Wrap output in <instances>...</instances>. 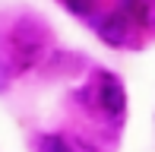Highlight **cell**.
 Instances as JSON below:
<instances>
[{"instance_id": "1", "label": "cell", "mask_w": 155, "mask_h": 152, "mask_svg": "<svg viewBox=\"0 0 155 152\" xmlns=\"http://www.w3.org/2000/svg\"><path fill=\"white\" fill-rule=\"evenodd\" d=\"M98 105H101V111L111 114V117H120L124 108H127L124 86L114 79V76H108V73L101 76V82H98Z\"/></svg>"}, {"instance_id": "2", "label": "cell", "mask_w": 155, "mask_h": 152, "mask_svg": "<svg viewBox=\"0 0 155 152\" xmlns=\"http://www.w3.org/2000/svg\"><path fill=\"white\" fill-rule=\"evenodd\" d=\"M130 22L133 19L127 16L124 10H114L98 22V38L108 41V45H127L130 41Z\"/></svg>"}, {"instance_id": "3", "label": "cell", "mask_w": 155, "mask_h": 152, "mask_svg": "<svg viewBox=\"0 0 155 152\" xmlns=\"http://www.w3.org/2000/svg\"><path fill=\"white\" fill-rule=\"evenodd\" d=\"M38 152H70V140L60 133H51V136H41L38 143Z\"/></svg>"}, {"instance_id": "4", "label": "cell", "mask_w": 155, "mask_h": 152, "mask_svg": "<svg viewBox=\"0 0 155 152\" xmlns=\"http://www.w3.org/2000/svg\"><path fill=\"white\" fill-rule=\"evenodd\" d=\"M70 152H98L89 140H82V136H76V140H70Z\"/></svg>"}, {"instance_id": "5", "label": "cell", "mask_w": 155, "mask_h": 152, "mask_svg": "<svg viewBox=\"0 0 155 152\" xmlns=\"http://www.w3.org/2000/svg\"><path fill=\"white\" fill-rule=\"evenodd\" d=\"M67 6H70L73 13H89V10L95 6V0H67Z\"/></svg>"}, {"instance_id": "6", "label": "cell", "mask_w": 155, "mask_h": 152, "mask_svg": "<svg viewBox=\"0 0 155 152\" xmlns=\"http://www.w3.org/2000/svg\"><path fill=\"white\" fill-rule=\"evenodd\" d=\"M143 3V0H124V6H127V16L133 19V13H136V6Z\"/></svg>"}]
</instances>
